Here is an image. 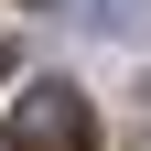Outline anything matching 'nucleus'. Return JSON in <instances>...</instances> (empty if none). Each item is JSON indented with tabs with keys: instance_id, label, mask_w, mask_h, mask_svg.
Instances as JSON below:
<instances>
[{
	"instance_id": "f257e3e1",
	"label": "nucleus",
	"mask_w": 151,
	"mask_h": 151,
	"mask_svg": "<svg viewBox=\"0 0 151 151\" xmlns=\"http://www.w3.org/2000/svg\"><path fill=\"white\" fill-rule=\"evenodd\" d=\"M11 151H97V108L76 86H22L11 108Z\"/></svg>"
},
{
	"instance_id": "f03ea898",
	"label": "nucleus",
	"mask_w": 151,
	"mask_h": 151,
	"mask_svg": "<svg viewBox=\"0 0 151 151\" xmlns=\"http://www.w3.org/2000/svg\"><path fill=\"white\" fill-rule=\"evenodd\" d=\"M0 65H11V43H0Z\"/></svg>"
}]
</instances>
